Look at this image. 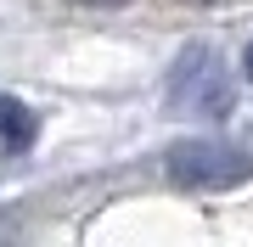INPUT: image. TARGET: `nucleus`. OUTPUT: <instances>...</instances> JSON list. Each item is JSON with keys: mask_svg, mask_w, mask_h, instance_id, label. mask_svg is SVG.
<instances>
[{"mask_svg": "<svg viewBox=\"0 0 253 247\" xmlns=\"http://www.w3.org/2000/svg\"><path fill=\"white\" fill-rule=\"evenodd\" d=\"M169 101L186 112H203V118H225L236 107V90H231V68L219 62V51L191 45L169 73Z\"/></svg>", "mask_w": 253, "mask_h": 247, "instance_id": "nucleus-1", "label": "nucleus"}, {"mask_svg": "<svg viewBox=\"0 0 253 247\" xmlns=\"http://www.w3.org/2000/svg\"><path fill=\"white\" fill-rule=\"evenodd\" d=\"M0 141H6L11 152H23L28 141H34V112H28L23 101H11V96H0Z\"/></svg>", "mask_w": 253, "mask_h": 247, "instance_id": "nucleus-3", "label": "nucleus"}, {"mask_svg": "<svg viewBox=\"0 0 253 247\" xmlns=\"http://www.w3.org/2000/svg\"><path fill=\"white\" fill-rule=\"evenodd\" d=\"M253 174V152L219 146V141H186L169 152V180L186 191H214V185H236Z\"/></svg>", "mask_w": 253, "mask_h": 247, "instance_id": "nucleus-2", "label": "nucleus"}, {"mask_svg": "<svg viewBox=\"0 0 253 247\" xmlns=\"http://www.w3.org/2000/svg\"><path fill=\"white\" fill-rule=\"evenodd\" d=\"M79 6H124V0H79Z\"/></svg>", "mask_w": 253, "mask_h": 247, "instance_id": "nucleus-4", "label": "nucleus"}, {"mask_svg": "<svg viewBox=\"0 0 253 247\" xmlns=\"http://www.w3.org/2000/svg\"><path fill=\"white\" fill-rule=\"evenodd\" d=\"M248 79H253V45H248Z\"/></svg>", "mask_w": 253, "mask_h": 247, "instance_id": "nucleus-5", "label": "nucleus"}]
</instances>
